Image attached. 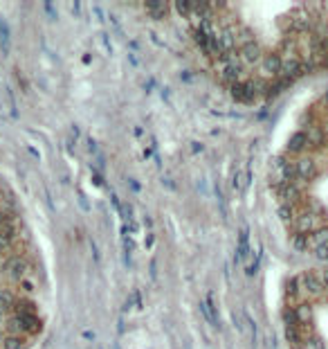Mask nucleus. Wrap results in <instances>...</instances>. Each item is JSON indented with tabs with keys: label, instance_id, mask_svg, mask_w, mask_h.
Listing matches in <instances>:
<instances>
[{
	"label": "nucleus",
	"instance_id": "obj_9",
	"mask_svg": "<svg viewBox=\"0 0 328 349\" xmlns=\"http://www.w3.org/2000/svg\"><path fill=\"white\" fill-rule=\"evenodd\" d=\"M283 325H285V329H288V327L299 325L297 313H295V306H285V309H283Z\"/></svg>",
	"mask_w": 328,
	"mask_h": 349
},
{
	"label": "nucleus",
	"instance_id": "obj_12",
	"mask_svg": "<svg viewBox=\"0 0 328 349\" xmlns=\"http://www.w3.org/2000/svg\"><path fill=\"white\" fill-rule=\"evenodd\" d=\"M312 252H315V257L319 259V262H328V246H317Z\"/></svg>",
	"mask_w": 328,
	"mask_h": 349
},
{
	"label": "nucleus",
	"instance_id": "obj_8",
	"mask_svg": "<svg viewBox=\"0 0 328 349\" xmlns=\"http://www.w3.org/2000/svg\"><path fill=\"white\" fill-rule=\"evenodd\" d=\"M285 295H288V298H299V295H301L299 277H293L288 284H285Z\"/></svg>",
	"mask_w": 328,
	"mask_h": 349
},
{
	"label": "nucleus",
	"instance_id": "obj_13",
	"mask_svg": "<svg viewBox=\"0 0 328 349\" xmlns=\"http://www.w3.org/2000/svg\"><path fill=\"white\" fill-rule=\"evenodd\" d=\"M243 187H245V176L236 174L234 176V189H243Z\"/></svg>",
	"mask_w": 328,
	"mask_h": 349
},
{
	"label": "nucleus",
	"instance_id": "obj_1",
	"mask_svg": "<svg viewBox=\"0 0 328 349\" xmlns=\"http://www.w3.org/2000/svg\"><path fill=\"white\" fill-rule=\"evenodd\" d=\"M299 286H301V295H321L326 291L324 282H321L319 273H304L299 275Z\"/></svg>",
	"mask_w": 328,
	"mask_h": 349
},
{
	"label": "nucleus",
	"instance_id": "obj_11",
	"mask_svg": "<svg viewBox=\"0 0 328 349\" xmlns=\"http://www.w3.org/2000/svg\"><path fill=\"white\" fill-rule=\"evenodd\" d=\"M0 45H3V52L9 50V27L0 20Z\"/></svg>",
	"mask_w": 328,
	"mask_h": 349
},
{
	"label": "nucleus",
	"instance_id": "obj_5",
	"mask_svg": "<svg viewBox=\"0 0 328 349\" xmlns=\"http://www.w3.org/2000/svg\"><path fill=\"white\" fill-rule=\"evenodd\" d=\"M277 212H279V216L283 218L285 223H290V221H293V218L297 216V210H295V205H290V203H279Z\"/></svg>",
	"mask_w": 328,
	"mask_h": 349
},
{
	"label": "nucleus",
	"instance_id": "obj_18",
	"mask_svg": "<svg viewBox=\"0 0 328 349\" xmlns=\"http://www.w3.org/2000/svg\"><path fill=\"white\" fill-rule=\"evenodd\" d=\"M151 277H155V259L151 262Z\"/></svg>",
	"mask_w": 328,
	"mask_h": 349
},
{
	"label": "nucleus",
	"instance_id": "obj_15",
	"mask_svg": "<svg viewBox=\"0 0 328 349\" xmlns=\"http://www.w3.org/2000/svg\"><path fill=\"white\" fill-rule=\"evenodd\" d=\"M79 201H81V207H83V210H88V207H90V205H88V201H86V196H83L81 192H79Z\"/></svg>",
	"mask_w": 328,
	"mask_h": 349
},
{
	"label": "nucleus",
	"instance_id": "obj_10",
	"mask_svg": "<svg viewBox=\"0 0 328 349\" xmlns=\"http://www.w3.org/2000/svg\"><path fill=\"white\" fill-rule=\"evenodd\" d=\"M293 246L299 250V252H306V250H308V237H306V234H293Z\"/></svg>",
	"mask_w": 328,
	"mask_h": 349
},
{
	"label": "nucleus",
	"instance_id": "obj_3",
	"mask_svg": "<svg viewBox=\"0 0 328 349\" xmlns=\"http://www.w3.org/2000/svg\"><path fill=\"white\" fill-rule=\"evenodd\" d=\"M29 340H25V338H18V336H5L3 340V347L0 349H25Z\"/></svg>",
	"mask_w": 328,
	"mask_h": 349
},
{
	"label": "nucleus",
	"instance_id": "obj_14",
	"mask_svg": "<svg viewBox=\"0 0 328 349\" xmlns=\"http://www.w3.org/2000/svg\"><path fill=\"white\" fill-rule=\"evenodd\" d=\"M319 277H321V282H324V286H326V291H328V268L324 270V273H319Z\"/></svg>",
	"mask_w": 328,
	"mask_h": 349
},
{
	"label": "nucleus",
	"instance_id": "obj_16",
	"mask_svg": "<svg viewBox=\"0 0 328 349\" xmlns=\"http://www.w3.org/2000/svg\"><path fill=\"white\" fill-rule=\"evenodd\" d=\"M144 223H147V228H153V221H151V216H144Z\"/></svg>",
	"mask_w": 328,
	"mask_h": 349
},
{
	"label": "nucleus",
	"instance_id": "obj_4",
	"mask_svg": "<svg viewBox=\"0 0 328 349\" xmlns=\"http://www.w3.org/2000/svg\"><path fill=\"white\" fill-rule=\"evenodd\" d=\"M301 347L304 349H326L324 340H321L317 333H308V336L304 338V342H301Z\"/></svg>",
	"mask_w": 328,
	"mask_h": 349
},
{
	"label": "nucleus",
	"instance_id": "obj_7",
	"mask_svg": "<svg viewBox=\"0 0 328 349\" xmlns=\"http://www.w3.org/2000/svg\"><path fill=\"white\" fill-rule=\"evenodd\" d=\"M166 7H169L166 3H147V9L153 18H162L166 14Z\"/></svg>",
	"mask_w": 328,
	"mask_h": 349
},
{
	"label": "nucleus",
	"instance_id": "obj_17",
	"mask_svg": "<svg viewBox=\"0 0 328 349\" xmlns=\"http://www.w3.org/2000/svg\"><path fill=\"white\" fill-rule=\"evenodd\" d=\"M128 183H131V187H133V189H135V192H139V185H137V183H135V180H133V178H131V180H128Z\"/></svg>",
	"mask_w": 328,
	"mask_h": 349
},
{
	"label": "nucleus",
	"instance_id": "obj_2",
	"mask_svg": "<svg viewBox=\"0 0 328 349\" xmlns=\"http://www.w3.org/2000/svg\"><path fill=\"white\" fill-rule=\"evenodd\" d=\"M247 248H249V237H247V228L241 230V239H238V250H236V264L243 262V257L247 255Z\"/></svg>",
	"mask_w": 328,
	"mask_h": 349
},
{
	"label": "nucleus",
	"instance_id": "obj_6",
	"mask_svg": "<svg viewBox=\"0 0 328 349\" xmlns=\"http://www.w3.org/2000/svg\"><path fill=\"white\" fill-rule=\"evenodd\" d=\"M295 313H297V320H299L301 325H308V320H310V304H308V302L297 304L295 306Z\"/></svg>",
	"mask_w": 328,
	"mask_h": 349
},
{
	"label": "nucleus",
	"instance_id": "obj_19",
	"mask_svg": "<svg viewBox=\"0 0 328 349\" xmlns=\"http://www.w3.org/2000/svg\"><path fill=\"white\" fill-rule=\"evenodd\" d=\"M293 349H304V347H301V345H295V347H293Z\"/></svg>",
	"mask_w": 328,
	"mask_h": 349
}]
</instances>
